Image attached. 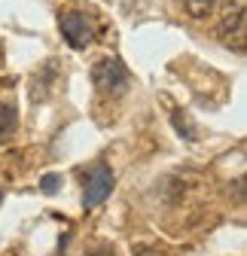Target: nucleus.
Here are the masks:
<instances>
[{"label":"nucleus","mask_w":247,"mask_h":256,"mask_svg":"<svg viewBox=\"0 0 247 256\" xmlns=\"http://www.w3.org/2000/svg\"><path fill=\"white\" fill-rule=\"evenodd\" d=\"M92 82H95V88L104 92V94H122L126 86L132 82V76H128L126 64L119 58H101L95 68H92Z\"/></svg>","instance_id":"nucleus-1"},{"label":"nucleus","mask_w":247,"mask_h":256,"mask_svg":"<svg viewBox=\"0 0 247 256\" xmlns=\"http://www.w3.org/2000/svg\"><path fill=\"white\" fill-rule=\"evenodd\" d=\"M220 40L229 49L244 52V46H247V10H244V0L232 4L223 12V18H220Z\"/></svg>","instance_id":"nucleus-2"},{"label":"nucleus","mask_w":247,"mask_h":256,"mask_svg":"<svg viewBox=\"0 0 247 256\" xmlns=\"http://www.w3.org/2000/svg\"><path fill=\"white\" fill-rule=\"evenodd\" d=\"M113 183H116L113 171L107 165H95L86 174V180H82V208L92 210V208L104 204L110 198V192H113Z\"/></svg>","instance_id":"nucleus-3"},{"label":"nucleus","mask_w":247,"mask_h":256,"mask_svg":"<svg viewBox=\"0 0 247 256\" xmlns=\"http://www.w3.org/2000/svg\"><path fill=\"white\" fill-rule=\"evenodd\" d=\"M58 28H61V37L68 40L70 49H86L95 40V22L86 12H64L58 18Z\"/></svg>","instance_id":"nucleus-4"},{"label":"nucleus","mask_w":247,"mask_h":256,"mask_svg":"<svg viewBox=\"0 0 247 256\" xmlns=\"http://www.w3.org/2000/svg\"><path fill=\"white\" fill-rule=\"evenodd\" d=\"M16 125H18V116H16V107L10 104H0V144L10 140L12 132H16Z\"/></svg>","instance_id":"nucleus-5"},{"label":"nucleus","mask_w":247,"mask_h":256,"mask_svg":"<svg viewBox=\"0 0 247 256\" xmlns=\"http://www.w3.org/2000/svg\"><path fill=\"white\" fill-rule=\"evenodd\" d=\"M171 125H174V132L183 138V140H196V125L190 122V116H183V110H174L171 113Z\"/></svg>","instance_id":"nucleus-6"},{"label":"nucleus","mask_w":247,"mask_h":256,"mask_svg":"<svg viewBox=\"0 0 247 256\" xmlns=\"http://www.w3.org/2000/svg\"><path fill=\"white\" fill-rule=\"evenodd\" d=\"M183 6H186V12L192 18H208L214 12V6H217V0H183Z\"/></svg>","instance_id":"nucleus-7"},{"label":"nucleus","mask_w":247,"mask_h":256,"mask_svg":"<svg viewBox=\"0 0 247 256\" xmlns=\"http://www.w3.org/2000/svg\"><path fill=\"white\" fill-rule=\"evenodd\" d=\"M61 183H64V180H61V174H55V171L40 177V189L46 192V196H55V192L61 189Z\"/></svg>","instance_id":"nucleus-8"},{"label":"nucleus","mask_w":247,"mask_h":256,"mask_svg":"<svg viewBox=\"0 0 247 256\" xmlns=\"http://www.w3.org/2000/svg\"><path fill=\"white\" fill-rule=\"evenodd\" d=\"M88 256H116V253H113V250H110V247H101V250H92V253H88Z\"/></svg>","instance_id":"nucleus-9"},{"label":"nucleus","mask_w":247,"mask_h":256,"mask_svg":"<svg viewBox=\"0 0 247 256\" xmlns=\"http://www.w3.org/2000/svg\"><path fill=\"white\" fill-rule=\"evenodd\" d=\"M0 204H4V196H0Z\"/></svg>","instance_id":"nucleus-10"}]
</instances>
